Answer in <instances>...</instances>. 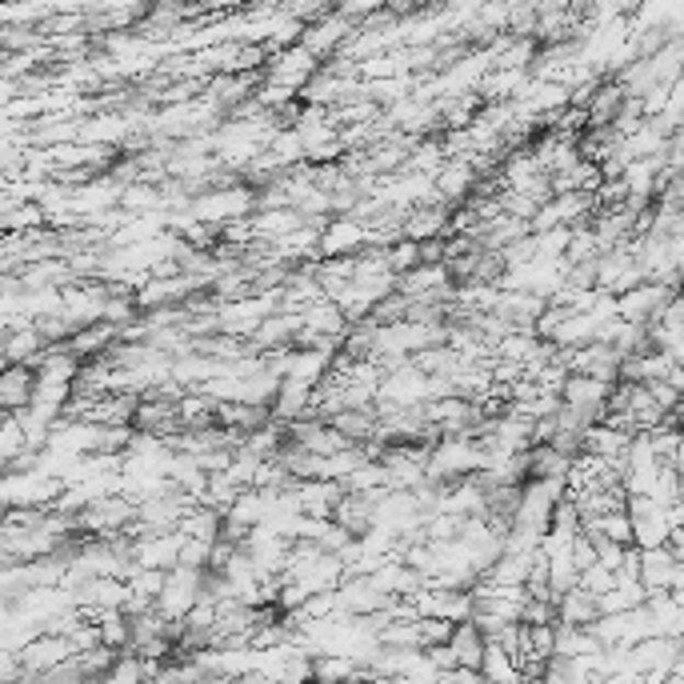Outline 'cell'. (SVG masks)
Wrapping results in <instances>:
<instances>
[{
	"label": "cell",
	"instance_id": "3",
	"mask_svg": "<svg viewBox=\"0 0 684 684\" xmlns=\"http://www.w3.org/2000/svg\"><path fill=\"white\" fill-rule=\"evenodd\" d=\"M33 400V368L4 365L0 368V412H21Z\"/></svg>",
	"mask_w": 684,
	"mask_h": 684
},
{
	"label": "cell",
	"instance_id": "1",
	"mask_svg": "<svg viewBox=\"0 0 684 684\" xmlns=\"http://www.w3.org/2000/svg\"><path fill=\"white\" fill-rule=\"evenodd\" d=\"M628 513V533H632V548H664L669 536L681 533V504H657L649 497H625Z\"/></svg>",
	"mask_w": 684,
	"mask_h": 684
},
{
	"label": "cell",
	"instance_id": "2",
	"mask_svg": "<svg viewBox=\"0 0 684 684\" xmlns=\"http://www.w3.org/2000/svg\"><path fill=\"white\" fill-rule=\"evenodd\" d=\"M681 552L673 548H637V581L645 589V596H657V593H676L681 596Z\"/></svg>",
	"mask_w": 684,
	"mask_h": 684
},
{
	"label": "cell",
	"instance_id": "5",
	"mask_svg": "<svg viewBox=\"0 0 684 684\" xmlns=\"http://www.w3.org/2000/svg\"><path fill=\"white\" fill-rule=\"evenodd\" d=\"M557 625H572V628H593L596 613V596H589L584 589H569L565 596H557Z\"/></svg>",
	"mask_w": 684,
	"mask_h": 684
},
{
	"label": "cell",
	"instance_id": "7",
	"mask_svg": "<svg viewBox=\"0 0 684 684\" xmlns=\"http://www.w3.org/2000/svg\"><path fill=\"white\" fill-rule=\"evenodd\" d=\"M593 661H560V657H548V664L540 669V684H596Z\"/></svg>",
	"mask_w": 684,
	"mask_h": 684
},
{
	"label": "cell",
	"instance_id": "4",
	"mask_svg": "<svg viewBox=\"0 0 684 684\" xmlns=\"http://www.w3.org/2000/svg\"><path fill=\"white\" fill-rule=\"evenodd\" d=\"M445 649H448V657H453V669H472V673H477L480 652H485V637L472 628V620H465V625H453Z\"/></svg>",
	"mask_w": 684,
	"mask_h": 684
},
{
	"label": "cell",
	"instance_id": "6",
	"mask_svg": "<svg viewBox=\"0 0 684 684\" xmlns=\"http://www.w3.org/2000/svg\"><path fill=\"white\" fill-rule=\"evenodd\" d=\"M152 673H160V669L145 664L140 657H133V652H116L113 664H109V669L96 676V684H145Z\"/></svg>",
	"mask_w": 684,
	"mask_h": 684
}]
</instances>
